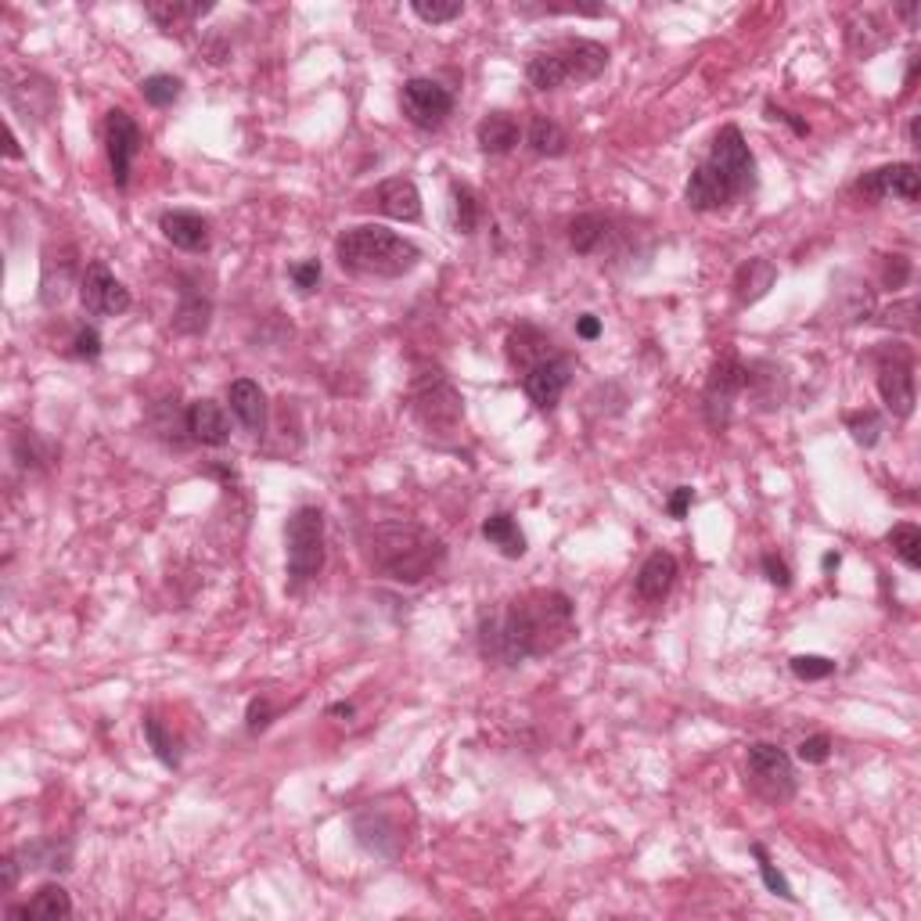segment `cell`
<instances>
[{"instance_id":"6da1fadb","label":"cell","mask_w":921,"mask_h":921,"mask_svg":"<svg viewBox=\"0 0 921 921\" xmlns=\"http://www.w3.org/2000/svg\"><path fill=\"white\" fill-rule=\"evenodd\" d=\"M573 634L576 612L562 590H526L504 609L482 612L479 651L493 666H518L559 651Z\"/></svg>"},{"instance_id":"7a4b0ae2","label":"cell","mask_w":921,"mask_h":921,"mask_svg":"<svg viewBox=\"0 0 921 921\" xmlns=\"http://www.w3.org/2000/svg\"><path fill=\"white\" fill-rule=\"evenodd\" d=\"M756 188V159L738 127H723L713 137L709 155L687 177L684 202L695 213H717L738 199L753 195Z\"/></svg>"},{"instance_id":"3957f363","label":"cell","mask_w":921,"mask_h":921,"mask_svg":"<svg viewBox=\"0 0 921 921\" xmlns=\"http://www.w3.org/2000/svg\"><path fill=\"white\" fill-rule=\"evenodd\" d=\"M363 559L379 576L393 584L415 587L426 576H432L443 562V540L418 523H379L363 533L360 540Z\"/></svg>"},{"instance_id":"277c9868","label":"cell","mask_w":921,"mask_h":921,"mask_svg":"<svg viewBox=\"0 0 921 921\" xmlns=\"http://www.w3.org/2000/svg\"><path fill=\"white\" fill-rule=\"evenodd\" d=\"M335 260L357 277H404L421 263V249L382 224H360L338 235Z\"/></svg>"},{"instance_id":"5b68a950","label":"cell","mask_w":921,"mask_h":921,"mask_svg":"<svg viewBox=\"0 0 921 921\" xmlns=\"http://www.w3.org/2000/svg\"><path fill=\"white\" fill-rule=\"evenodd\" d=\"M605 69H609V47L576 36V40H562L551 51H540L526 65V76L537 91H559L565 83H576V87L594 83Z\"/></svg>"},{"instance_id":"8992f818","label":"cell","mask_w":921,"mask_h":921,"mask_svg":"<svg viewBox=\"0 0 921 921\" xmlns=\"http://www.w3.org/2000/svg\"><path fill=\"white\" fill-rule=\"evenodd\" d=\"M285 551H288V579L292 587L310 584L324 569V512L313 504H302L288 515L285 526Z\"/></svg>"},{"instance_id":"52a82bcc","label":"cell","mask_w":921,"mask_h":921,"mask_svg":"<svg viewBox=\"0 0 921 921\" xmlns=\"http://www.w3.org/2000/svg\"><path fill=\"white\" fill-rule=\"evenodd\" d=\"M410 410L421 421V429H429L432 435H451L457 432L460 418H465V399L457 396L451 379H443L440 371L421 374L410 390Z\"/></svg>"},{"instance_id":"ba28073f","label":"cell","mask_w":921,"mask_h":921,"mask_svg":"<svg viewBox=\"0 0 921 921\" xmlns=\"http://www.w3.org/2000/svg\"><path fill=\"white\" fill-rule=\"evenodd\" d=\"M745 778L763 803L781 806L796 796V767L785 749L770 742H753L745 753Z\"/></svg>"},{"instance_id":"9c48e42d","label":"cell","mask_w":921,"mask_h":921,"mask_svg":"<svg viewBox=\"0 0 921 921\" xmlns=\"http://www.w3.org/2000/svg\"><path fill=\"white\" fill-rule=\"evenodd\" d=\"M749 390V368L738 357H720L706 382V396H702V410L713 432H723L731 426L734 399Z\"/></svg>"},{"instance_id":"30bf717a","label":"cell","mask_w":921,"mask_h":921,"mask_svg":"<svg viewBox=\"0 0 921 921\" xmlns=\"http://www.w3.org/2000/svg\"><path fill=\"white\" fill-rule=\"evenodd\" d=\"M878 396L893 418L907 421L914 415V360L907 349L889 346L878 354Z\"/></svg>"},{"instance_id":"8fae6325","label":"cell","mask_w":921,"mask_h":921,"mask_svg":"<svg viewBox=\"0 0 921 921\" xmlns=\"http://www.w3.org/2000/svg\"><path fill=\"white\" fill-rule=\"evenodd\" d=\"M399 108H404L407 123L418 130H440L454 112V94L443 87V83L415 76L404 83V94H399Z\"/></svg>"},{"instance_id":"7c38bea8","label":"cell","mask_w":921,"mask_h":921,"mask_svg":"<svg viewBox=\"0 0 921 921\" xmlns=\"http://www.w3.org/2000/svg\"><path fill=\"white\" fill-rule=\"evenodd\" d=\"M141 127L133 123V116L123 112V108H112L105 119V152H108V169H112V180L119 191H127L130 184V169L133 159L141 155Z\"/></svg>"},{"instance_id":"4fadbf2b","label":"cell","mask_w":921,"mask_h":921,"mask_svg":"<svg viewBox=\"0 0 921 921\" xmlns=\"http://www.w3.org/2000/svg\"><path fill=\"white\" fill-rule=\"evenodd\" d=\"M80 302L83 310L98 313V318H119L133 307V296L105 263H91L80 277Z\"/></svg>"},{"instance_id":"5bb4252c","label":"cell","mask_w":921,"mask_h":921,"mask_svg":"<svg viewBox=\"0 0 921 921\" xmlns=\"http://www.w3.org/2000/svg\"><path fill=\"white\" fill-rule=\"evenodd\" d=\"M857 195L864 202H882V199H904V202H918L921 180H918V166L914 163H893V166H878L857 180Z\"/></svg>"},{"instance_id":"9a60e30c","label":"cell","mask_w":921,"mask_h":921,"mask_svg":"<svg viewBox=\"0 0 921 921\" xmlns=\"http://www.w3.org/2000/svg\"><path fill=\"white\" fill-rule=\"evenodd\" d=\"M569 382H573V360L559 357V354L548 357L543 363H537L533 371L523 374V390L529 396V404L540 407V410L559 407V399L569 390Z\"/></svg>"},{"instance_id":"2e32d148","label":"cell","mask_w":921,"mask_h":921,"mask_svg":"<svg viewBox=\"0 0 921 921\" xmlns=\"http://www.w3.org/2000/svg\"><path fill=\"white\" fill-rule=\"evenodd\" d=\"M371 205L385 216H393V220H404V224H415L421 216V191L410 177H390L382 180L379 188H374Z\"/></svg>"},{"instance_id":"e0dca14e","label":"cell","mask_w":921,"mask_h":921,"mask_svg":"<svg viewBox=\"0 0 921 921\" xmlns=\"http://www.w3.org/2000/svg\"><path fill=\"white\" fill-rule=\"evenodd\" d=\"M354 835L363 850L379 857H396L399 846H404V835H399V828L382 810H360V814H354Z\"/></svg>"},{"instance_id":"ac0fdd59","label":"cell","mask_w":921,"mask_h":921,"mask_svg":"<svg viewBox=\"0 0 921 921\" xmlns=\"http://www.w3.org/2000/svg\"><path fill=\"white\" fill-rule=\"evenodd\" d=\"M159 230L169 246L184 249V252H205L210 249V220L191 210H174V213H163Z\"/></svg>"},{"instance_id":"d6986e66","label":"cell","mask_w":921,"mask_h":921,"mask_svg":"<svg viewBox=\"0 0 921 921\" xmlns=\"http://www.w3.org/2000/svg\"><path fill=\"white\" fill-rule=\"evenodd\" d=\"M673 584H677V559L670 551H651L645 565L637 569V579H634L637 598L648 605L666 601V594L673 590Z\"/></svg>"},{"instance_id":"ffe728a7","label":"cell","mask_w":921,"mask_h":921,"mask_svg":"<svg viewBox=\"0 0 921 921\" xmlns=\"http://www.w3.org/2000/svg\"><path fill=\"white\" fill-rule=\"evenodd\" d=\"M227 404H230V415L241 421V429H246V432L260 435L266 429V396L260 390V382H252V379L230 382Z\"/></svg>"},{"instance_id":"44dd1931","label":"cell","mask_w":921,"mask_h":921,"mask_svg":"<svg viewBox=\"0 0 921 921\" xmlns=\"http://www.w3.org/2000/svg\"><path fill=\"white\" fill-rule=\"evenodd\" d=\"M188 432L202 446H224L230 440V421L216 399H195L188 407Z\"/></svg>"},{"instance_id":"7402d4cb","label":"cell","mask_w":921,"mask_h":921,"mask_svg":"<svg viewBox=\"0 0 921 921\" xmlns=\"http://www.w3.org/2000/svg\"><path fill=\"white\" fill-rule=\"evenodd\" d=\"M554 343L540 328H533V324H523V328H515L507 335V360H512V368L518 371H533L537 363H543L548 357H554Z\"/></svg>"},{"instance_id":"603a6c76","label":"cell","mask_w":921,"mask_h":921,"mask_svg":"<svg viewBox=\"0 0 921 921\" xmlns=\"http://www.w3.org/2000/svg\"><path fill=\"white\" fill-rule=\"evenodd\" d=\"M518 137H523V127H518V119L507 112L482 116L476 127V141L487 155H507L518 144Z\"/></svg>"},{"instance_id":"cb8c5ba5","label":"cell","mask_w":921,"mask_h":921,"mask_svg":"<svg viewBox=\"0 0 921 921\" xmlns=\"http://www.w3.org/2000/svg\"><path fill=\"white\" fill-rule=\"evenodd\" d=\"M612 238V216L605 213H579L573 224H569V246L579 256H598L605 249V241Z\"/></svg>"},{"instance_id":"d4e9b609","label":"cell","mask_w":921,"mask_h":921,"mask_svg":"<svg viewBox=\"0 0 921 921\" xmlns=\"http://www.w3.org/2000/svg\"><path fill=\"white\" fill-rule=\"evenodd\" d=\"M774 282H778V266L770 260H749L738 266V274H734V296L742 307H753V302H759L770 292Z\"/></svg>"},{"instance_id":"484cf974","label":"cell","mask_w":921,"mask_h":921,"mask_svg":"<svg viewBox=\"0 0 921 921\" xmlns=\"http://www.w3.org/2000/svg\"><path fill=\"white\" fill-rule=\"evenodd\" d=\"M144 11H148V19L159 29L180 33V29H188L191 22H199L202 15H210L213 4H210V0H205V4H184V0H148Z\"/></svg>"},{"instance_id":"4316f807","label":"cell","mask_w":921,"mask_h":921,"mask_svg":"<svg viewBox=\"0 0 921 921\" xmlns=\"http://www.w3.org/2000/svg\"><path fill=\"white\" fill-rule=\"evenodd\" d=\"M482 540L501 551L504 559H523L526 554V533L518 529L515 515H507V512L482 518Z\"/></svg>"},{"instance_id":"83f0119b","label":"cell","mask_w":921,"mask_h":921,"mask_svg":"<svg viewBox=\"0 0 921 921\" xmlns=\"http://www.w3.org/2000/svg\"><path fill=\"white\" fill-rule=\"evenodd\" d=\"M69 914H72V900L58 882H47V886L36 889V896L29 904L8 907V918H47V921H55V918H69Z\"/></svg>"},{"instance_id":"f1b7e54d","label":"cell","mask_w":921,"mask_h":921,"mask_svg":"<svg viewBox=\"0 0 921 921\" xmlns=\"http://www.w3.org/2000/svg\"><path fill=\"white\" fill-rule=\"evenodd\" d=\"M210 318H213L210 296H202L195 285L180 288V307L174 313V328L184 332V335H202L205 328H210Z\"/></svg>"},{"instance_id":"f546056e","label":"cell","mask_w":921,"mask_h":921,"mask_svg":"<svg viewBox=\"0 0 921 921\" xmlns=\"http://www.w3.org/2000/svg\"><path fill=\"white\" fill-rule=\"evenodd\" d=\"M22 857V868L29 871H69L72 864V846L69 842H58V839H33L19 850Z\"/></svg>"},{"instance_id":"4dcf8cb0","label":"cell","mask_w":921,"mask_h":921,"mask_svg":"<svg viewBox=\"0 0 921 921\" xmlns=\"http://www.w3.org/2000/svg\"><path fill=\"white\" fill-rule=\"evenodd\" d=\"M529 148L537 155H548V159H559V155L569 152V133L554 123L548 116H533L529 123Z\"/></svg>"},{"instance_id":"1f68e13d","label":"cell","mask_w":921,"mask_h":921,"mask_svg":"<svg viewBox=\"0 0 921 921\" xmlns=\"http://www.w3.org/2000/svg\"><path fill=\"white\" fill-rule=\"evenodd\" d=\"M144 738H148L155 759H159L166 770L180 767V745H177L174 731H169V727L159 717H144Z\"/></svg>"},{"instance_id":"d6a6232c","label":"cell","mask_w":921,"mask_h":921,"mask_svg":"<svg viewBox=\"0 0 921 921\" xmlns=\"http://www.w3.org/2000/svg\"><path fill=\"white\" fill-rule=\"evenodd\" d=\"M893 554L900 559L907 569H921V529L914 523H900L886 533Z\"/></svg>"},{"instance_id":"836d02e7","label":"cell","mask_w":921,"mask_h":921,"mask_svg":"<svg viewBox=\"0 0 921 921\" xmlns=\"http://www.w3.org/2000/svg\"><path fill=\"white\" fill-rule=\"evenodd\" d=\"M180 91H184V83H180L177 76H169V72H155V76H148L141 83L144 101H148L152 108H169L180 98Z\"/></svg>"},{"instance_id":"e575fe53","label":"cell","mask_w":921,"mask_h":921,"mask_svg":"<svg viewBox=\"0 0 921 921\" xmlns=\"http://www.w3.org/2000/svg\"><path fill=\"white\" fill-rule=\"evenodd\" d=\"M410 11L429 22V26H443V22H454L465 15V4L460 0H410Z\"/></svg>"},{"instance_id":"d590c367","label":"cell","mask_w":921,"mask_h":921,"mask_svg":"<svg viewBox=\"0 0 921 921\" xmlns=\"http://www.w3.org/2000/svg\"><path fill=\"white\" fill-rule=\"evenodd\" d=\"M846 429H850L853 443H860L864 451H871V446L878 443V435H882V418L875 415V410H853V415H846Z\"/></svg>"},{"instance_id":"8d00e7d4","label":"cell","mask_w":921,"mask_h":921,"mask_svg":"<svg viewBox=\"0 0 921 921\" xmlns=\"http://www.w3.org/2000/svg\"><path fill=\"white\" fill-rule=\"evenodd\" d=\"M454 227L460 235H476L479 227V202L465 184H454Z\"/></svg>"},{"instance_id":"74e56055","label":"cell","mask_w":921,"mask_h":921,"mask_svg":"<svg viewBox=\"0 0 921 921\" xmlns=\"http://www.w3.org/2000/svg\"><path fill=\"white\" fill-rule=\"evenodd\" d=\"M753 857L759 860V875H763V886H767L774 896H781V900H796V893H792V886H789V878L781 875L778 868L770 864V857H767V850H763L759 842H753Z\"/></svg>"},{"instance_id":"f35d334b","label":"cell","mask_w":921,"mask_h":921,"mask_svg":"<svg viewBox=\"0 0 921 921\" xmlns=\"http://www.w3.org/2000/svg\"><path fill=\"white\" fill-rule=\"evenodd\" d=\"M792 673L799 681H824V677L835 673V662L824 656H792Z\"/></svg>"},{"instance_id":"ab89813d","label":"cell","mask_w":921,"mask_h":921,"mask_svg":"<svg viewBox=\"0 0 921 921\" xmlns=\"http://www.w3.org/2000/svg\"><path fill=\"white\" fill-rule=\"evenodd\" d=\"M11 454H15L19 468H26V471L44 465V451H40V443H36L33 432H19L15 440H11Z\"/></svg>"},{"instance_id":"60d3db41","label":"cell","mask_w":921,"mask_h":921,"mask_svg":"<svg viewBox=\"0 0 921 921\" xmlns=\"http://www.w3.org/2000/svg\"><path fill=\"white\" fill-rule=\"evenodd\" d=\"M72 357L76 360H98L101 357V332L98 328H80L72 338Z\"/></svg>"},{"instance_id":"b9f144b4","label":"cell","mask_w":921,"mask_h":921,"mask_svg":"<svg viewBox=\"0 0 921 921\" xmlns=\"http://www.w3.org/2000/svg\"><path fill=\"white\" fill-rule=\"evenodd\" d=\"M274 720V706H271V698H252L249 702V713H246V727H249V734H260L266 731Z\"/></svg>"},{"instance_id":"7bdbcfd3","label":"cell","mask_w":921,"mask_h":921,"mask_svg":"<svg viewBox=\"0 0 921 921\" xmlns=\"http://www.w3.org/2000/svg\"><path fill=\"white\" fill-rule=\"evenodd\" d=\"M907 277H911V260L900 256V252L886 256V266H882V282H886V288H904Z\"/></svg>"},{"instance_id":"ee69618b","label":"cell","mask_w":921,"mask_h":921,"mask_svg":"<svg viewBox=\"0 0 921 921\" xmlns=\"http://www.w3.org/2000/svg\"><path fill=\"white\" fill-rule=\"evenodd\" d=\"M292 285L299 288L302 296L313 292V288L321 285V260H307V263H296L292 266Z\"/></svg>"},{"instance_id":"f6af8a7d","label":"cell","mask_w":921,"mask_h":921,"mask_svg":"<svg viewBox=\"0 0 921 921\" xmlns=\"http://www.w3.org/2000/svg\"><path fill=\"white\" fill-rule=\"evenodd\" d=\"M759 565H763V576H767L774 587H781V590H785V587L792 584V569L785 565V559H778V554H774V551L763 554Z\"/></svg>"},{"instance_id":"bcb514c9","label":"cell","mask_w":921,"mask_h":921,"mask_svg":"<svg viewBox=\"0 0 921 921\" xmlns=\"http://www.w3.org/2000/svg\"><path fill=\"white\" fill-rule=\"evenodd\" d=\"M828 756H832V738L828 734H814L799 745V759L803 763H828Z\"/></svg>"},{"instance_id":"7dc6e473","label":"cell","mask_w":921,"mask_h":921,"mask_svg":"<svg viewBox=\"0 0 921 921\" xmlns=\"http://www.w3.org/2000/svg\"><path fill=\"white\" fill-rule=\"evenodd\" d=\"M19 853H8L0 860V889L4 893H15L19 889V878H22V864H19Z\"/></svg>"},{"instance_id":"c3c4849f","label":"cell","mask_w":921,"mask_h":921,"mask_svg":"<svg viewBox=\"0 0 921 921\" xmlns=\"http://www.w3.org/2000/svg\"><path fill=\"white\" fill-rule=\"evenodd\" d=\"M691 501H695V490H691V487H677L670 501H666V512H670V518H684L687 507H691Z\"/></svg>"},{"instance_id":"681fc988","label":"cell","mask_w":921,"mask_h":921,"mask_svg":"<svg viewBox=\"0 0 921 921\" xmlns=\"http://www.w3.org/2000/svg\"><path fill=\"white\" fill-rule=\"evenodd\" d=\"M767 119H778V123H789V127H792V130L799 133V137H806V133H810V127L803 123V119H799L796 112H785V108H774V105H767Z\"/></svg>"},{"instance_id":"f907efd6","label":"cell","mask_w":921,"mask_h":921,"mask_svg":"<svg viewBox=\"0 0 921 921\" xmlns=\"http://www.w3.org/2000/svg\"><path fill=\"white\" fill-rule=\"evenodd\" d=\"M576 335L584 338V343H594V338L601 335V321L594 318V313H579V318H576Z\"/></svg>"},{"instance_id":"816d5d0a","label":"cell","mask_w":921,"mask_h":921,"mask_svg":"<svg viewBox=\"0 0 921 921\" xmlns=\"http://www.w3.org/2000/svg\"><path fill=\"white\" fill-rule=\"evenodd\" d=\"M357 713V706L354 702H335V706H328V717H343V720H349Z\"/></svg>"},{"instance_id":"f5cc1de1","label":"cell","mask_w":921,"mask_h":921,"mask_svg":"<svg viewBox=\"0 0 921 921\" xmlns=\"http://www.w3.org/2000/svg\"><path fill=\"white\" fill-rule=\"evenodd\" d=\"M839 562H842V559H839V554H835V551H828V554H824V559H821L824 573H835V569H839Z\"/></svg>"},{"instance_id":"db71d44e","label":"cell","mask_w":921,"mask_h":921,"mask_svg":"<svg viewBox=\"0 0 921 921\" xmlns=\"http://www.w3.org/2000/svg\"><path fill=\"white\" fill-rule=\"evenodd\" d=\"M8 159H22L19 141H15V130H8Z\"/></svg>"},{"instance_id":"11a10c76","label":"cell","mask_w":921,"mask_h":921,"mask_svg":"<svg viewBox=\"0 0 921 921\" xmlns=\"http://www.w3.org/2000/svg\"><path fill=\"white\" fill-rule=\"evenodd\" d=\"M907 141H911V148H921L918 144V116L911 119V127H907Z\"/></svg>"}]
</instances>
